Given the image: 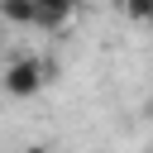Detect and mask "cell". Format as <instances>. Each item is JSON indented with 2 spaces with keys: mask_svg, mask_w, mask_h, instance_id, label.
<instances>
[{
  "mask_svg": "<svg viewBox=\"0 0 153 153\" xmlns=\"http://www.w3.org/2000/svg\"><path fill=\"white\" fill-rule=\"evenodd\" d=\"M48 72H53V62L48 57H14L10 67H5V91L10 96H19V100H29V96H38L43 86H48Z\"/></svg>",
  "mask_w": 153,
  "mask_h": 153,
  "instance_id": "obj_1",
  "label": "cell"
},
{
  "mask_svg": "<svg viewBox=\"0 0 153 153\" xmlns=\"http://www.w3.org/2000/svg\"><path fill=\"white\" fill-rule=\"evenodd\" d=\"M120 10H124V19H134V24H148L153 29V0H115Z\"/></svg>",
  "mask_w": 153,
  "mask_h": 153,
  "instance_id": "obj_2",
  "label": "cell"
},
{
  "mask_svg": "<svg viewBox=\"0 0 153 153\" xmlns=\"http://www.w3.org/2000/svg\"><path fill=\"white\" fill-rule=\"evenodd\" d=\"M0 14L14 24H33V0H0Z\"/></svg>",
  "mask_w": 153,
  "mask_h": 153,
  "instance_id": "obj_3",
  "label": "cell"
},
{
  "mask_svg": "<svg viewBox=\"0 0 153 153\" xmlns=\"http://www.w3.org/2000/svg\"><path fill=\"white\" fill-rule=\"evenodd\" d=\"M38 10H62V14H76V0H33Z\"/></svg>",
  "mask_w": 153,
  "mask_h": 153,
  "instance_id": "obj_4",
  "label": "cell"
},
{
  "mask_svg": "<svg viewBox=\"0 0 153 153\" xmlns=\"http://www.w3.org/2000/svg\"><path fill=\"white\" fill-rule=\"evenodd\" d=\"M24 153H48V148H43V143H29V148H24Z\"/></svg>",
  "mask_w": 153,
  "mask_h": 153,
  "instance_id": "obj_5",
  "label": "cell"
}]
</instances>
